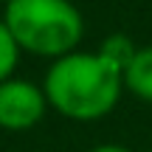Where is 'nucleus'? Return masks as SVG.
<instances>
[{
	"instance_id": "obj_1",
	"label": "nucleus",
	"mask_w": 152,
	"mask_h": 152,
	"mask_svg": "<svg viewBox=\"0 0 152 152\" xmlns=\"http://www.w3.org/2000/svg\"><path fill=\"white\" fill-rule=\"evenodd\" d=\"M121 68L102 54H65L45 73V96L62 115L90 121L110 113L121 93Z\"/></svg>"
},
{
	"instance_id": "obj_2",
	"label": "nucleus",
	"mask_w": 152,
	"mask_h": 152,
	"mask_svg": "<svg viewBox=\"0 0 152 152\" xmlns=\"http://www.w3.org/2000/svg\"><path fill=\"white\" fill-rule=\"evenodd\" d=\"M3 23L17 45L42 56H65L82 37V17L71 0H9Z\"/></svg>"
},
{
	"instance_id": "obj_3",
	"label": "nucleus",
	"mask_w": 152,
	"mask_h": 152,
	"mask_svg": "<svg viewBox=\"0 0 152 152\" xmlns=\"http://www.w3.org/2000/svg\"><path fill=\"white\" fill-rule=\"evenodd\" d=\"M45 113V93L26 79L0 82V127L26 130Z\"/></svg>"
},
{
	"instance_id": "obj_4",
	"label": "nucleus",
	"mask_w": 152,
	"mask_h": 152,
	"mask_svg": "<svg viewBox=\"0 0 152 152\" xmlns=\"http://www.w3.org/2000/svg\"><path fill=\"white\" fill-rule=\"evenodd\" d=\"M121 79H124V85L130 87L132 93H138L141 99L152 102V45L135 51V56H132L130 65L124 68Z\"/></svg>"
},
{
	"instance_id": "obj_5",
	"label": "nucleus",
	"mask_w": 152,
	"mask_h": 152,
	"mask_svg": "<svg viewBox=\"0 0 152 152\" xmlns=\"http://www.w3.org/2000/svg\"><path fill=\"white\" fill-rule=\"evenodd\" d=\"M99 54H102L104 59H110L113 65H118L121 73H124V68L130 65V59L135 56V48H132V42L124 37V34H113V37L104 39V45H102Z\"/></svg>"
},
{
	"instance_id": "obj_6",
	"label": "nucleus",
	"mask_w": 152,
	"mask_h": 152,
	"mask_svg": "<svg viewBox=\"0 0 152 152\" xmlns=\"http://www.w3.org/2000/svg\"><path fill=\"white\" fill-rule=\"evenodd\" d=\"M17 62V39L11 37L9 26L0 20V82H6V76L14 71Z\"/></svg>"
},
{
	"instance_id": "obj_7",
	"label": "nucleus",
	"mask_w": 152,
	"mask_h": 152,
	"mask_svg": "<svg viewBox=\"0 0 152 152\" xmlns=\"http://www.w3.org/2000/svg\"><path fill=\"white\" fill-rule=\"evenodd\" d=\"M90 152H130V149L115 147V144H104V147H96V149H90Z\"/></svg>"
}]
</instances>
